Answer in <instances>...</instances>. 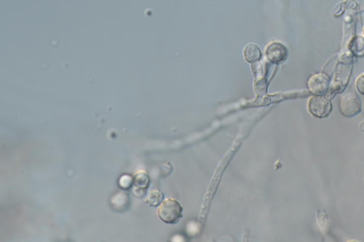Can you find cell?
I'll return each instance as SVG.
<instances>
[{
	"instance_id": "obj_13",
	"label": "cell",
	"mask_w": 364,
	"mask_h": 242,
	"mask_svg": "<svg viewBox=\"0 0 364 242\" xmlns=\"http://www.w3.org/2000/svg\"><path fill=\"white\" fill-rule=\"evenodd\" d=\"M356 87H357V91L359 92L362 95L364 96V74L360 76L358 79H357V82H356Z\"/></svg>"
},
{
	"instance_id": "obj_14",
	"label": "cell",
	"mask_w": 364,
	"mask_h": 242,
	"mask_svg": "<svg viewBox=\"0 0 364 242\" xmlns=\"http://www.w3.org/2000/svg\"><path fill=\"white\" fill-rule=\"evenodd\" d=\"M252 71L255 78L262 77V67H261L260 64H259L258 62L253 63Z\"/></svg>"
},
{
	"instance_id": "obj_16",
	"label": "cell",
	"mask_w": 364,
	"mask_h": 242,
	"mask_svg": "<svg viewBox=\"0 0 364 242\" xmlns=\"http://www.w3.org/2000/svg\"><path fill=\"white\" fill-rule=\"evenodd\" d=\"M363 34H364V29H363Z\"/></svg>"
},
{
	"instance_id": "obj_11",
	"label": "cell",
	"mask_w": 364,
	"mask_h": 242,
	"mask_svg": "<svg viewBox=\"0 0 364 242\" xmlns=\"http://www.w3.org/2000/svg\"><path fill=\"white\" fill-rule=\"evenodd\" d=\"M118 195L120 198H118V195H116L111 200V202L115 209L122 210V209H125V205L128 204V196L123 193H119Z\"/></svg>"
},
{
	"instance_id": "obj_6",
	"label": "cell",
	"mask_w": 364,
	"mask_h": 242,
	"mask_svg": "<svg viewBox=\"0 0 364 242\" xmlns=\"http://www.w3.org/2000/svg\"><path fill=\"white\" fill-rule=\"evenodd\" d=\"M245 59L249 63H254L260 59L261 51L260 48L255 43H249L243 51Z\"/></svg>"
},
{
	"instance_id": "obj_10",
	"label": "cell",
	"mask_w": 364,
	"mask_h": 242,
	"mask_svg": "<svg viewBox=\"0 0 364 242\" xmlns=\"http://www.w3.org/2000/svg\"><path fill=\"white\" fill-rule=\"evenodd\" d=\"M164 199V195L158 190H152L148 195L146 198V202L152 206H158L162 202Z\"/></svg>"
},
{
	"instance_id": "obj_2",
	"label": "cell",
	"mask_w": 364,
	"mask_h": 242,
	"mask_svg": "<svg viewBox=\"0 0 364 242\" xmlns=\"http://www.w3.org/2000/svg\"><path fill=\"white\" fill-rule=\"evenodd\" d=\"M340 109L346 117L357 116L362 110L360 99L354 92H347L340 99Z\"/></svg>"
},
{
	"instance_id": "obj_3",
	"label": "cell",
	"mask_w": 364,
	"mask_h": 242,
	"mask_svg": "<svg viewBox=\"0 0 364 242\" xmlns=\"http://www.w3.org/2000/svg\"><path fill=\"white\" fill-rule=\"evenodd\" d=\"M308 108L312 115L322 119L329 115L332 106L328 98L322 95H317L310 98Z\"/></svg>"
},
{
	"instance_id": "obj_1",
	"label": "cell",
	"mask_w": 364,
	"mask_h": 242,
	"mask_svg": "<svg viewBox=\"0 0 364 242\" xmlns=\"http://www.w3.org/2000/svg\"><path fill=\"white\" fill-rule=\"evenodd\" d=\"M158 217L166 224H173L180 221L183 214V207L177 200L167 199L164 200L157 210Z\"/></svg>"
},
{
	"instance_id": "obj_7",
	"label": "cell",
	"mask_w": 364,
	"mask_h": 242,
	"mask_svg": "<svg viewBox=\"0 0 364 242\" xmlns=\"http://www.w3.org/2000/svg\"><path fill=\"white\" fill-rule=\"evenodd\" d=\"M134 185L136 188L147 189L149 185V174L145 170H138L133 177Z\"/></svg>"
},
{
	"instance_id": "obj_4",
	"label": "cell",
	"mask_w": 364,
	"mask_h": 242,
	"mask_svg": "<svg viewBox=\"0 0 364 242\" xmlns=\"http://www.w3.org/2000/svg\"><path fill=\"white\" fill-rule=\"evenodd\" d=\"M288 51L284 45L279 42H273L269 44L265 49V56L270 62L280 64L288 58Z\"/></svg>"
},
{
	"instance_id": "obj_8",
	"label": "cell",
	"mask_w": 364,
	"mask_h": 242,
	"mask_svg": "<svg viewBox=\"0 0 364 242\" xmlns=\"http://www.w3.org/2000/svg\"><path fill=\"white\" fill-rule=\"evenodd\" d=\"M349 48L351 51L359 57L364 56V40L362 37H356L353 39L349 44Z\"/></svg>"
},
{
	"instance_id": "obj_9",
	"label": "cell",
	"mask_w": 364,
	"mask_h": 242,
	"mask_svg": "<svg viewBox=\"0 0 364 242\" xmlns=\"http://www.w3.org/2000/svg\"><path fill=\"white\" fill-rule=\"evenodd\" d=\"M254 88V91H255V93L257 96H263L267 92V81L262 77L255 78Z\"/></svg>"
},
{
	"instance_id": "obj_5",
	"label": "cell",
	"mask_w": 364,
	"mask_h": 242,
	"mask_svg": "<svg viewBox=\"0 0 364 242\" xmlns=\"http://www.w3.org/2000/svg\"><path fill=\"white\" fill-rule=\"evenodd\" d=\"M328 86H329V79L325 74H315L309 80V89L314 94H325L328 91Z\"/></svg>"
},
{
	"instance_id": "obj_15",
	"label": "cell",
	"mask_w": 364,
	"mask_h": 242,
	"mask_svg": "<svg viewBox=\"0 0 364 242\" xmlns=\"http://www.w3.org/2000/svg\"><path fill=\"white\" fill-rule=\"evenodd\" d=\"M146 193V189L138 188L135 187L133 190L134 195H135V196L138 197V198H142V197L145 196Z\"/></svg>"
},
{
	"instance_id": "obj_12",
	"label": "cell",
	"mask_w": 364,
	"mask_h": 242,
	"mask_svg": "<svg viewBox=\"0 0 364 242\" xmlns=\"http://www.w3.org/2000/svg\"><path fill=\"white\" fill-rule=\"evenodd\" d=\"M134 184V178L130 175H123L119 179V186L123 190H129Z\"/></svg>"
}]
</instances>
